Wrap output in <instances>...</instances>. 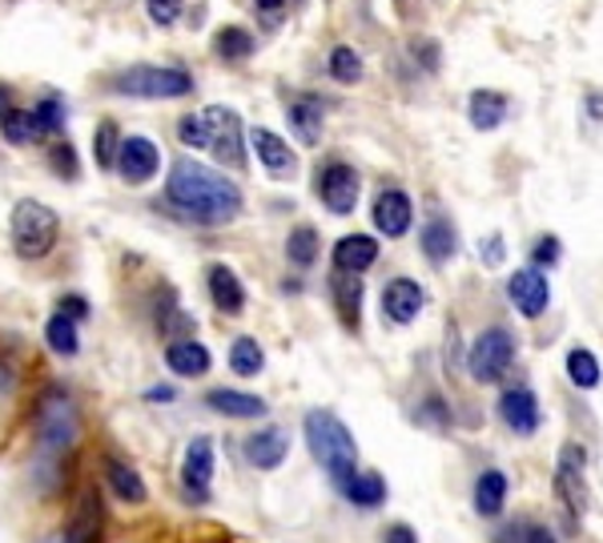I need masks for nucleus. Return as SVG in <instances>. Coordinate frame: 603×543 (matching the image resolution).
Listing matches in <instances>:
<instances>
[{
	"label": "nucleus",
	"mask_w": 603,
	"mask_h": 543,
	"mask_svg": "<svg viewBox=\"0 0 603 543\" xmlns=\"http://www.w3.org/2000/svg\"><path fill=\"white\" fill-rule=\"evenodd\" d=\"M165 198L177 213H186L189 222L201 225H226L242 213V189L233 186L226 174L198 166V162H174Z\"/></svg>",
	"instance_id": "f257e3e1"
},
{
	"label": "nucleus",
	"mask_w": 603,
	"mask_h": 543,
	"mask_svg": "<svg viewBox=\"0 0 603 543\" xmlns=\"http://www.w3.org/2000/svg\"><path fill=\"white\" fill-rule=\"evenodd\" d=\"M306 443H310V455L330 472V479H335L338 487H347L350 479L359 475V447H354V435H350V426L342 423L335 411L306 414Z\"/></svg>",
	"instance_id": "f03ea898"
},
{
	"label": "nucleus",
	"mask_w": 603,
	"mask_h": 543,
	"mask_svg": "<svg viewBox=\"0 0 603 543\" xmlns=\"http://www.w3.org/2000/svg\"><path fill=\"white\" fill-rule=\"evenodd\" d=\"M57 234H61V218L48 210L45 201L24 198L12 206V250H17L21 258L29 262L45 258L48 250L57 246Z\"/></svg>",
	"instance_id": "7ed1b4c3"
},
{
	"label": "nucleus",
	"mask_w": 603,
	"mask_h": 543,
	"mask_svg": "<svg viewBox=\"0 0 603 543\" xmlns=\"http://www.w3.org/2000/svg\"><path fill=\"white\" fill-rule=\"evenodd\" d=\"M33 431L41 455H65L77 443V407L65 390H45V399L36 402Z\"/></svg>",
	"instance_id": "20e7f679"
},
{
	"label": "nucleus",
	"mask_w": 603,
	"mask_h": 543,
	"mask_svg": "<svg viewBox=\"0 0 603 543\" xmlns=\"http://www.w3.org/2000/svg\"><path fill=\"white\" fill-rule=\"evenodd\" d=\"M113 89L125 97H145V101H165V97L194 93V77L186 69H165V65H133L117 73Z\"/></svg>",
	"instance_id": "39448f33"
},
{
	"label": "nucleus",
	"mask_w": 603,
	"mask_h": 543,
	"mask_svg": "<svg viewBox=\"0 0 603 543\" xmlns=\"http://www.w3.org/2000/svg\"><path fill=\"white\" fill-rule=\"evenodd\" d=\"M511 363H515V339L503 326L483 331L467 351V370L475 383H500V378H507Z\"/></svg>",
	"instance_id": "423d86ee"
},
{
	"label": "nucleus",
	"mask_w": 603,
	"mask_h": 543,
	"mask_svg": "<svg viewBox=\"0 0 603 543\" xmlns=\"http://www.w3.org/2000/svg\"><path fill=\"white\" fill-rule=\"evenodd\" d=\"M588 451L580 443H563L556 459V496L571 516H583L588 508Z\"/></svg>",
	"instance_id": "0eeeda50"
},
{
	"label": "nucleus",
	"mask_w": 603,
	"mask_h": 543,
	"mask_svg": "<svg viewBox=\"0 0 603 543\" xmlns=\"http://www.w3.org/2000/svg\"><path fill=\"white\" fill-rule=\"evenodd\" d=\"M206 130H209V149L221 166H245V145H242V118L226 106H209L206 113Z\"/></svg>",
	"instance_id": "6e6552de"
},
{
	"label": "nucleus",
	"mask_w": 603,
	"mask_h": 543,
	"mask_svg": "<svg viewBox=\"0 0 603 543\" xmlns=\"http://www.w3.org/2000/svg\"><path fill=\"white\" fill-rule=\"evenodd\" d=\"M318 198L330 213H354L359 206V174L347 162H330L318 174Z\"/></svg>",
	"instance_id": "1a4fd4ad"
},
{
	"label": "nucleus",
	"mask_w": 603,
	"mask_h": 543,
	"mask_svg": "<svg viewBox=\"0 0 603 543\" xmlns=\"http://www.w3.org/2000/svg\"><path fill=\"white\" fill-rule=\"evenodd\" d=\"M162 169V154L150 137H125L121 142V154H117V174L129 181V186H145Z\"/></svg>",
	"instance_id": "9d476101"
},
{
	"label": "nucleus",
	"mask_w": 603,
	"mask_h": 543,
	"mask_svg": "<svg viewBox=\"0 0 603 543\" xmlns=\"http://www.w3.org/2000/svg\"><path fill=\"white\" fill-rule=\"evenodd\" d=\"M507 295L519 307L523 319H539L547 302H551V286H547V278L539 270H515L507 282Z\"/></svg>",
	"instance_id": "9b49d317"
},
{
	"label": "nucleus",
	"mask_w": 603,
	"mask_h": 543,
	"mask_svg": "<svg viewBox=\"0 0 603 543\" xmlns=\"http://www.w3.org/2000/svg\"><path fill=\"white\" fill-rule=\"evenodd\" d=\"M105 532V508H101V496L97 491H85L73 508V520L65 528V535H57L61 543H101Z\"/></svg>",
	"instance_id": "f8f14e48"
},
{
	"label": "nucleus",
	"mask_w": 603,
	"mask_h": 543,
	"mask_svg": "<svg viewBox=\"0 0 603 543\" xmlns=\"http://www.w3.org/2000/svg\"><path fill=\"white\" fill-rule=\"evenodd\" d=\"M415 222V206L406 198L403 189H383L379 198H374V225H379V234L386 237H403Z\"/></svg>",
	"instance_id": "ddd939ff"
},
{
	"label": "nucleus",
	"mask_w": 603,
	"mask_h": 543,
	"mask_svg": "<svg viewBox=\"0 0 603 543\" xmlns=\"http://www.w3.org/2000/svg\"><path fill=\"white\" fill-rule=\"evenodd\" d=\"M209 479H213V443L206 435H198L186 447V459H182V484L194 499L209 496Z\"/></svg>",
	"instance_id": "4468645a"
},
{
	"label": "nucleus",
	"mask_w": 603,
	"mask_h": 543,
	"mask_svg": "<svg viewBox=\"0 0 603 543\" xmlns=\"http://www.w3.org/2000/svg\"><path fill=\"white\" fill-rule=\"evenodd\" d=\"M500 414H503V423H507L515 435H535V431H539V399H535L527 387L503 390Z\"/></svg>",
	"instance_id": "2eb2a0df"
},
{
	"label": "nucleus",
	"mask_w": 603,
	"mask_h": 543,
	"mask_svg": "<svg viewBox=\"0 0 603 543\" xmlns=\"http://www.w3.org/2000/svg\"><path fill=\"white\" fill-rule=\"evenodd\" d=\"M423 302H427V295H423V286L410 282V278H395V282H386L383 290V314L391 322H398V326L415 322Z\"/></svg>",
	"instance_id": "dca6fc26"
},
{
	"label": "nucleus",
	"mask_w": 603,
	"mask_h": 543,
	"mask_svg": "<svg viewBox=\"0 0 603 543\" xmlns=\"http://www.w3.org/2000/svg\"><path fill=\"white\" fill-rule=\"evenodd\" d=\"M250 145H254V154H257V166H266L274 178H290L294 166H298L290 154V145L282 142L274 130H262V125L250 130Z\"/></svg>",
	"instance_id": "f3484780"
},
{
	"label": "nucleus",
	"mask_w": 603,
	"mask_h": 543,
	"mask_svg": "<svg viewBox=\"0 0 603 543\" xmlns=\"http://www.w3.org/2000/svg\"><path fill=\"white\" fill-rule=\"evenodd\" d=\"M374 262H379V242L371 234H347L338 237L335 246V266L342 274H362L371 270Z\"/></svg>",
	"instance_id": "a211bd4d"
},
{
	"label": "nucleus",
	"mask_w": 603,
	"mask_h": 543,
	"mask_svg": "<svg viewBox=\"0 0 603 543\" xmlns=\"http://www.w3.org/2000/svg\"><path fill=\"white\" fill-rule=\"evenodd\" d=\"M209 282V298H213V307L221 310V314H242L245 307V286L238 282V274L230 270V266H209L206 274Z\"/></svg>",
	"instance_id": "6ab92c4d"
},
{
	"label": "nucleus",
	"mask_w": 603,
	"mask_h": 543,
	"mask_svg": "<svg viewBox=\"0 0 603 543\" xmlns=\"http://www.w3.org/2000/svg\"><path fill=\"white\" fill-rule=\"evenodd\" d=\"M206 407L218 414H230V419H257V414H266V399L245 395V390H230V387L209 390Z\"/></svg>",
	"instance_id": "aec40b11"
},
{
	"label": "nucleus",
	"mask_w": 603,
	"mask_h": 543,
	"mask_svg": "<svg viewBox=\"0 0 603 543\" xmlns=\"http://www.w3.org/2000/svg\"><path fill=\"white\" fill-rule=\"evenodd\" d=\"M286 451H290V443H286V435H282L278 426H266V431H257L254 439H245V455H250V463L262 467V472L282 467Z\"/></svg>",
	"instance_id": "412c9836"
},
{
	"label": "nucleus",
	"mask_w": 603,
	"mask_h": 543,
	"mask_svg": "<svg viewBox=\"0 0 603 543\" xmlns=\"http://www.w3.org/2000/svg\"><path fill=\"white\" fill-rule=\"evenodd\" d=\"M165 363H169V370L182 378H198L209 370V351L201 343H194V339H177V343L165 346Z\"/></svg>",
	"instance_id": "4be33fe9"
},
{
	"label": "nucleus",
	"mask_w": 603,
	"mask_h": 543,
	"mask_svg": "<svg viewBox=\"0 0 603 543\" xmlns=\"http://www.w3.org/2000/svg\"><path fill=\"white\" fill-rule=\"evenodd\" d=\"M105 479H109V487H113V496L121 499V503H145L150 499V487H145V479H141L129 463L121 459H105Z\"/></svg>",
	"instance_id": "5701e85b"
},
{
	"label": "nucleus",
	"mask_w": 603,
	"mask_h": 543,
	"mask_svg": "<svg viewBox=\"0 0 603 543\" xmlns=\"http://www.w3.org/2000/svg\"><path fill=\"white\" fill-rule=\"evenodd\" d=\"M330 295H335L338 319H342L350 331H354V326H359V314H362V282H359V274H342V270H338L335 278H330Z\"/></svg>",
	"instance_id": "b1692460"
},
{
	"label": "nucleus",
	"mask_w": 603,
	"mask_h": 543,
	"mask_svg": "<svg viewBox=\"0 0 603 543\" xmlns=\"http://www.w3.org/2000/svg\"><path fill=\"white\" fill-rule=\"evenodd\" d=\"M467 118H471L475 130H500L503 118H507V97L495 93V89H479L467 101Z\"/></svg>",
	"instance_id": "393cba45"
},
{
	"label": "nucleus",
	"mask_w": 603,
	"mask_h": 543,
	"mask_svg": "<svg viewBox=\"0 0 603 543\" xmlns=\"http://www.w3.org/2000/svg\"><path fill=\"white\" fill-rule=\"evenodd\" d=\"M286 118H290L294 133L302 137V145H314L322 137V101H314V97H298L290 109H286Z\"/></svg>",
	"instance_id": "a878e982"
},
{
	"label": "nucleus",
	"mask_w": 603,
	"mask_h": 543,
	"mask_svg": "<svg viewBox=\"0 0 603 543\" xmlns=\"http://www.w3.org/2000/svg\"><path fill=\"white\" fill-rule=\"evenodd\" d=\"M503 503H507V475L483 472L475 479V511L479 516H500Z\"/></svg>",
	"instance_id": "bb28decb"
},
{
	"label": "nucleus",
	"mask_w": 603,
	"mask_h": 543,
	"mask_svg": "<svg viewBox=\"0 0 603 543\" xmlns=\"http://www.w3.org/2000/svg\"><path fill=\"white\" fill-rule=\"evenodd\" d=\"M454 250H459V237H454L451 222H442V218H435V222L423 225V254H427L430 262H447V258H454Z\"/></svg>",
	"instance_id": "cd10ccee"
},
{
	"label": "nucleus",
	"mask_w": 603,
	"mask_h": 543,
	"mask_svg": "<svg viewBox=\"0 0 603 543\" xmlns=\"http://www.w3.org/2000/svg\"><path fill=\"white\" fill-rule=\"evenodd\" d=\"M342 491H347V499L354 503V508H379V503L386 499L383 475H374V472H359L347 487H342Z\"/></svg>",
	"instance_id": "c85d7f7f"
},
{
	"label": "nucleus",
	"mask_w": 603,
	"mask_h": 543,
	"mask_svg": "<svg viewBox=\"0 0 603 543\" xmlns=\"http://www.w3.org/2000/svg\"><path fill=\"white\" fill-rule=\"evenodd\" d=\"M45 339H48V346L57 351V355H65V358H73L77 351H81V334H77V322L73 319H65V314H53L48 319V326H45Z\"/></svg>",
	"instance_id": "c756f323"
},
{
	"label": "nucleus",
	"mask_w": 603,
	"mask_h": 543,
	"mask_svg": "<svg viewBox=\"0 0 603 543\" xmlns=\"http://www.w3.org/2000/svg\"><path fill=\"white\" fill-rule=\"evenodd\" d=\"M286 254H290L294 266H314L318 262V230L314 225H294L290 230V242H286Z\"/></svg>",
	"instance_id": "7c9ffc66"
},
{
	"label": "nucleus",
	"mask_w": 603,
	"mask_h": 543,
	"mask_svg": "<svg viewBox=\"0 0 603 543\" xmlns=\"http://www.w3.org/2000/svg\"><path fill=\"white\" fill-rule=\"evenodd\" d=\"M230 366L233 375H257L262 366H266V355H262V346H257V339H238V343L230 346Z\"/></svg>",
	"instance_id": "2f4dec72"
},
{
	"label": "nucleus",
	"mask_w": 603,
	"mask_h": 543,
	"mask_svg": "<svg viewBox=\"0 0 603 543\" xmlns=\"http://www.w3.org/2000/svg\"><path fill=\"white\" fill-rule=\"evenodd\" d=\"M568 378L575 383V387H583V390L600 387V363H595L592 351H583V346L568 351Z\"/></svg>",
	"instance_id": "473e14b6"
},
{
	"label": "nucleus",
	"mask_w": 603,
	"mask_h": 543,
	"mask_svg": "<svg viewBox=\"0 0 603 543\" xmlns=\"http://www.w3.org/2000/svg\"><path fill=\"white\" fill-rule=\"evenodd\" d=\"M0 133H4V142H12V145H29V142H36L33 113H24V109H9V113L0 118Z\"/></svg>",
	"instance_id": "72a5a7b5"
},
{
	"label": "nucleus",
	"mask_w": 603,
	"mask_h": 543,
	"mask_svg": "<svg viewBox=\"0 0 603 543\" xmlns=\"http://www.w3.org/2000/svg\"><path fill=\"white\" fill-rule=\"evenodd\" d=\"M117 154H121V137H117V125L113 121H101L94 133V157L101 169H113L117 166Z\"/></svg>",
	"instance_id": "f704fd0d"
},
{
	"label": "nucleus",
	"mask_w": 603,
	"mask_h": 543,
	"mask_svg": "<svg viewBox=\"0 0 603 543\" xmlns=\"http://www.w3.org/2000/svg\"><path fill=\"white\" fill-rule=\"evenodd\" d=\"M250 53H254V36L245 33V29L230 24V29H221V33H218V57H226V60H245Z\"/></svg>",
	"instance_id": "c9c22d12"
},
{
	"label": "nucleus",
	"mask_w": 603,
	"mask_h": 543,
	"mask_svg": "<svg viewBox=\"0 0 603 543\" xmlns=\"http://www.w3.org/2000/svg\"><path fill=\"white\" fill-rule=\"evenodd\" d=\"M330 77H335V81H342V85L362 81V57L354 53V48L338 45L335 53H330Z\"/></svg>",
	"instance_id": "e433bc0d"
},
{
	"label": "nucleus",
	"mask_w": 603,
	"mask_h": 543,
	"mask_svg": "<svg viewBox=\"0 0 603 543\" xmlns=\"http://www.w3.org/2000/svg\"><path fill=\"white\" fill-rule=\"evenodd\" d=\"M33 125H36V137L61 133V125H65V106H61L57 97H45V101L33 109Z\"/></svg>",
	"instance_id": "4c0bfd02"
},
{
	"label": "nucleus",
	"mask_w": 603,
	"mask_h": 543,
	"mask_svg": "<svg viewBox=\"0 0 603 543\" xmlns=\"http://www.w3.org/2000/svg\"><path fill=\"white\" fill-rule=\"evenodd\" d=\"M177 137H182V145H189V149H209L206 118H201V113H186V118L177 121Z\"/></svg>",
	"instance_id": "58836bf2"
},
{
	"label": "nucleus",
	"mask_w": 603,
	"mask_h": 543,
	"mask_svg": "<svg viewBox=\"0 0 603 543\" xmlns=\"http://www.w3.org/2000/svg\"><path fill=\"white\" fill-rule=\"evenodd\" d=\"M48 162H53V174L57 178H77V149H73L69 142H57L53 149H48Z\"/></svg>",
	"instance_id": "ea45409f"
},
{
	"label": "nucleus",
	"mask_w": 603,
	"mask_h": 543,
	"mask_svg": "<svg viewBox=\"0 0 603 543\" xmlns=\"http://www.w3.org/2000/svg\"><path fill=\"white\" fill-rule=\"evenodd\" d=\"M145 12H150L153 24H162V29H169V24L182 16V0H145Z\"/></svg>",
	"instance_id": "a19ab883"
},
{
	"label": "nucleus",
	"mask_w": 603,
	"mask_h": 543,
	"mask_svg": "<svg viewBox=\"0 0 603 543\" xmlns=\"http://www.w3.org/2000/svg\"><path fill=\"white\" fill-rule=\"evenodd\" d=\"M559 254H563V246H559V237H539L531 250V262L535 266H556Z\"/></svg>",
	"instance_id": "79ce46f5"
},
{
	"label": "nucleus",
	"mask_w": 603,
	"mask_h": 543,
	"mask_svg": "<svg viewBox=\"0 0 603 543\" xmlns=\"http://www.w3.org/2000/svg\"><path fill=\"white\" fill-rule=\"evenodd\" d=\"M61 314H65V319H73V322H81L85 314H89V302H85V298H77V295H69V298H61Z\"/></svg>",
	"instance_id": "37998d69"
},
{
	"label": "nucleus",
	"mask_w": 603,
	"mask_h": 543,
	"mask_svg": "<svg viewBox=\"0 0 603 543\" xmlns=\"http://www.w3.org/2000/svg\"><path fill=\"white\" fill-rule=\"evenodd\" d=\"M418 419H427V423H435V426H442L447 423V414H442V402L439 399H430L423 411H418Z\"/></svg>",
	"instance_id": "c03bdc74"
},
{
	"label": "nucleus",
	"mask_w": 603,
	"mask_h": 543,
	"mask_svg": "<svg viewBox=\"0 0 603 543\" xmlns=\"http://www.w3.org/2000/svg\"><path fill=\"white\" fill-rule=\"evenodd\" d=\"M386 543H418V535L406 528V523H395L391 532H386Z\"/></svg>",
	"instance_id": "a18cd8bd"
},
{
	"label": "nucleus",
	"mask_w": 603,
	"mask_h": 543,
	"mask_svg": "<svg viewBox=\"0 0 603 543\" xmlns=\"http://www.w3.org/2000/svg\"><path fill=\"white\" fill-rule=\"evenodd\" d=\"M523 543H559L556 535L547 532V528H527V535H523Z\"/></svg>",
	"instance_id": "49530a36"
},
{
	"label": "nucleus",
	"mask_w": 603,
	"mask_h": 543,
	"mask_svg": "<svg viewBox=\"0 0 603 543\" xmlns=\"http://www.w3.org/2000/svg\"><path fill=\"white\" fill-rule=\"evenodd\" d=\"M174 395H177L174 387H153V390H145V399H150V402H169Z\"/></svg>",
	"instance_id": "de8ad7c7"
},
{
	"label": "nucleus",
	"mask_w": 603,
	"mask_h": 543,
	"mask_svg": "<svg viewBox=\"0 0 603 543\" xmlns=\"http://www.w3.org/2000/svg\"><path fill=\"white\" fill-rule=\"evenodd\" d=\"M500 258H503V242L500 237H491L487 242V266H500Z\"/></svg>",
	"instance_id": "09e8293b"
},
{
	"label": "nucleus",
	"mask_w": 603,
	"mask_h": 543,
	"mask_svg": "<svg viewBox=\"0 0 603 543\" xmlns=\"http://www.w3.org/2000/svg\"><path fill=\"white\" fill-rule=\"evenodd\" d=\"M12 109V93H9V85H0V118Z\"/></svg>",
	"instance_id": "8fccbe9b"
},
{
	"label": "nucleus",
	"mask_w": 603,
	"mask_h": 543,
	"mask_svg": "<svg viewBox=\"0 0 603 543\" xmlns=\"http://www.w3.org/2000/svg\"><path fill=\"white\" fill-rule=\"evenodd\" d=\"M12 387V370L4 363H0V390H9Z\"/></svg>",
	"instance_id": "3c124183"
},
{
	"label": "nucleus",
	"mask_w": 603,
	"mask_h": 543,
	"mask_svg": "<svg viewBox=\"0 0 603 543\" xmlns=\"http://www.w3.org/2000/svg\"><path fill=\"white\" fill-rule=\"evenodd\" d=\"M257 9H266V12H274V9H282V4H286V0H254Z\"/></svg>",
	"instance_id": "603ef678"
},
{
	"label": "nucleus",
	"mask_w": 603,
	"mask_h": 543,
	"mask_svg": "<svg viewBox=\"0 0 603 543\" xmlns=\"http://www.w3.org/2000/svg\"><path fill=\"white\" fill-rule=\"evenodd\" d=\"M495 543H523L519 535H515V528H507L503 535H495Z\"/></svg>",
	"instance_id": "864d4df0"
}]
</instances>
